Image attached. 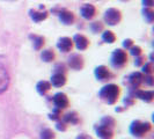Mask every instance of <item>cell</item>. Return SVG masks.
<instances>
[{
	"label": "cell",
	"mask_w": 154,
	"mask_h": 139,
	"mask_svg": "<svg viewBox=\"0 0 154 139\" xmlns=\"http://www.w3.org/2000/svg\"><path fill=\"white\" fill-rule=\"evenodd\" d=\"M74 43L79 50H85L88 46V39L82 35H75L74 36Z\"/></svg>",
	"instance_id": "9c48e42d"
},
{
	"label": "cell",
	"mask_w": 154,
	"mask_h": 139,
	"mask_svg": "<svg viewBox=\"0 0 154 139\" xmlns=\"http://www.w3.org/2000/svg\"><path fill=\"white\" fill-rule=\"evenodd\" d=\"M77 139H92L89 136H86V134H81V136H79Z\"/></svg>",
	"instance_id": "f546056e"
},
{
	"label": "cell",
	"mask_w": 154,
	"mask_h": 139,
	"mask_svg": "<svg viewBox=\"0 0 154 139\" xmlns=\"http://www.w3.org/2000/svg\"><path fill=\"white\" fill-rule=\"evenodd\" d=\"M43 43H44V39L43 37H41V36H34V48L36 50H39L41 46L43 45Z\"/></svg>",
	"instance_id": "7402d4cb"
},
{
	"label": "cell",
	"mask_w": 154,
	"mask_h": 139,
	"mask_svg": "<svg viewBox=\"0 0 154 139\" xmlns=\"http://www.w3.org/2000/svg\"><path fill=\"white\" fill-rule=\"evenodd\" d=\"M131 44H132L131 39H125V41H124V46H125V48H130Z\"/></svg>",
	"instance_id": "83f0119b"
},
{
	"label": "cell",
	"mask_w": 154,
	"mask_h": 139,
	"mask_svg": "<svg viewBox=\"0 0 154 139\" xmlns=\"http://www.w3.org/2000/svg\"><path fill=\"white\" fill-rule=\"evenodd\" d=\"M49 89H50V84L48 81H41V82H38V85H37V91H38V93L45 94Z\"/></svg>",
	"instance_id": "ac0fdd59"
},
{
	"label": "cell",
	"mask_w": 154,
	"mask_h": 139,
	"mask_svg": "<svg viewBox=\"0 0 154 139\" xmlns=\"http://www.w3.org/2000/svg\"><path fill=\"white\" fill-rule=\"evenodd\" d=\"M118 94H119L118 86L110 84V85L104 86V87L101 89L100 96H101V99H103L106 102H108V103H110V104H112V103H115L116 100H117Z\"/></svg>",
	"instance_id": "6da1fadb"
},
{
	"label": "cell",
	"mask_w": 154,
	"mask_h": 139,
	"mask_svg": "<svg viewBox=\"0 0 154 139\" xmlns=\"http://www.w3.org/2000/svg\"><path fill=\"white\" fill-rule=\"evenodd\" d=\"M102 39H103L104 42H107V43H114L115 42V35L109 30L104 31L103 35H102Z\"/></svg>",
	"instance_id": "ffe728a7"
},
{
	"label": "cell",
	"mask_w": 154,
	"mask_h": 139,
	"mask_svg": "<svg viewBox=\"0 0 154 139\" xmlns=\"http://www.w3.org/2000/svg\"><path fill=\"white\" fill-rule=\"evenodd\" d=\"M8 85H9V76L7 70L5 69V66L0 65V94L7 89Z\"/></svg>",
	"instance_id": "277c9868"
},
{
	"label": "cell",
	"mask_w": 154,
	"mask_h": 139,
	"mask_svg": "<svg viewBox=\"0 0 154 139\" xmlns=\"http://www.w3.org/2000/svg\"><path fill=\"white\" fill-rule=\"evenodd\" d=\"M94 14H95V7L92 6V5L86 4V5H84L81 7V15L84 16L85 19H87V20L92 19L93 16H94Z\"/></svg>",
	"instance_id": "ba28073f"
},
{
	"label": "cell",
	"mask_w": 154,
	"mask_h": 139,
	"mask_svg": "<svg viewBox=\"0 0 154 139\" xmlns=\"http://www.w3.org/2000/svg\"><path fill=\"white\" fill-rule=\"evenodd\" d=\"M143 71L145 72V73H147V74H149L151 72H152V65L148 63V64H145L144 65V67H143Z\"/></svg>",
	"instance_id": "484cf974"
},
{
	"label": "cell",
	"mask_w": 154,
	"mask_h": 139,
	"mask_svg": "<svg viewBox=\"0 0 154 139\" xmlns=\"http://www.w3.org/2000/svg\"><path fill=\"white\" fill-rule=\"evenodd\" d=\"M72 44H73V41L69 37H63L58 41V43H57V46H58V49L59 50H62L64 52H67L69 51L71 49H72Z\"/></svg>",
	"instance_id": "52a82bcc"
},
{
	"label": "cell",
	"mask_w": 154,
	"mask_h": 139,
	"mask_svg": "<svg viewBox=\"0 0 154 139\" xmlns=\"http://www.w3.org/2000/svg\"><path fill=\"white\" fill-rule=\"evenodd\" d=\"M84 65V62H82V58L78 54H74L72 58H69V66L74 70H80Z\"/></svg>",
	"instance_id": "8fae6325"
},
{
	"label": "cell",
	"mask_w": 154,
	"mask_h": 139,
	"mask_svg": "<svg viewBox=\"0 0 154 139\" xmlns=\"http://www.w3.org/2000/svg\"><path fill=\"white\" fill-rule=\"evenodd\" d=\"M48 14L46 12H38V11H30V17L35 22H41L45 20Z\"/></svg>",
	"instance_id": "5bb4252c"
},
{
	"label": "cell",
	"mask_w": 154,
	"mask_h": 139,
	"mask_svg": "<svg viewBox=\"0 0 154 139\" xmlns=\"http://www.w3.org/2000/svg\"><path fill=\"white\" fill-rule=\"evenodd\" d=\"M59 19L63 23L65 24H71L74 20V15L72 12H69V11H62L60 14H59Z\"/></svg>",
	"instance_id": "30bf717a"
},
{
	"label": "cell",
	"mask_w": 154,
	"mask_h": 139,
	"mask_svg": "<svg viewBox=\"0 0 154 139\" xmlns=\"http://www.w3.org/2000/svg\"><path fill=\"white\" fill-rule=\"evenodd\" d=\"M65 121L69 122V123H77L78 122V117L75 116L74 113H69L65 116Z\"/></svg>",
	"instance_id": "603a6c76"
},
{
	"label": "cell",
	"mask_w": 154,
	"mask_h": 139,
	"mask_svg": "<svg viewBox=\"0 0 154 139\" xmlns=\"http://www.w3.org/2000/svg\"><path fill=\"white\" fill-rule=\"evenodd\" d=\"M138 97L143 101L151 102L153 100V92H151V91H140V92H138Z\"/></svg>",
	"instance_id": "2e32d148"
},
{
	"label": "cell",
	"mask_w": 154,
	"mask_h": 139,
	"mask_svg": "<svg viewBox=\"0 0 154 139\" xmlns=\"http://www.w3.org/2000/svg\"><path fill=\"white\" fill-rule=\"evenodd\" d=\"M54 103L57 108L64 109V108H66L67 104H69V99H67V96H66L64 93H58V94L54 95Z\"/></svg>",
	"instance_id": "8992f818"
},
{
	"label": "cell",
	"mask_w": 154,
	"mask_h": 139,
	"mask_svg": "<svg viewBox=\"0 0 154 139\" xmlns=\"http://www.w3.org/2000/svg\"><path fill=\"white\" fill-rule=\"evenodd\" d=\"M146 82H147V84H148V85H149V86H152V85H153V80H152V77H151V76H149V77H147V78H146Z\"/></svg>",
	"instance_id": "f1b7e54d"
},
{
	"label": "cell",
	"mask_w": 154,
	"mask_h": 139,
	"mask_svg": "<svg viewBox=\"0 0 154 139\" xmlns=\"http://www.w3.org/2000/svg\"><path fill=\"white\" fill-rule=\"evenodd\" d=\"M143 4L146 7H152L154 4V0H143Z\"/></svg>",
	"instance_id": "4316f807"
},
{
	"label": "cell",
	"mask_w": 154,
	"mask_h": 139,
	"mask_svg": "<svg viewBox=\"0 0 154 139\" xmlns=\"http://www.w3.org/2000/svg\"><path fill=\"white\" fill-rule=\"evenodd\" d=\"M54 54L51 50H45V51L42 52V59L44 62L46 63L51 62V60H54Z\"/></svg>",
	"instance_id": "d6986e66"
},
{
	"label": "cell",
	"mask_w": 154,
	"mask_h": 139,
	"mask_svg": "<svg viewBox=\"0 0 154 139\" xmlns=\"http://www.w3.org/2000/svg\"><path fill=\"white\" fill-rule=\"evenodd\" d=\"M95 77L100 80H104L109 77V71L106 66H99L95 70Z\"/></svg>",
	"instance_id": "4fadbf2b"
},
{
	"label": "cell",
	"mask_w": 154,
	"mask_h": 139,
	"mask_svg": "<svg viewBox=\"0 0 154 139\" xmlns=\"http://www.w3.org/2000/svg\"><path fill=\"white\" fill-rule=\"evenodd\" d=\"M96 132H97V134L100 137H102V138H109V137H111V130H110V128L106 126V125H102V124L97 128Z\"/></svg>",
	"instance_id": "9a60e30c"
},
{
	"label": "cell",
	"mask_w": 154,
	"mask_h": 139,
	"mask_svg": "<svg viewBox=\"0 0 154 139\" xmlns=\"http://www.w3.org/2000/svg\"><path fill=\"white\" fill-rule=\"evenodd\" d=\"M104 21L110 26L117 24L121 21V12L116 8H109L104 13Z\"/></svg>",
	"instance_id": "3957f363"
},
{
	"label": "cell",
	"mask_w": 154,
	"mask_h": 139,
	"mask_svg": "<svg viewBox=\"0 0 154 139\" xmlns=\"http://www.w3.org/2000/svg\"><path fill=\"white\" fill-rule=\"evenodd\" d=\"M4 1H15V0H4Z\"/></svg>",
	"instance_id": "4dcf8cb0"
},
{
	"label": "cell",
	"mask_w": 154,
	"mask_h": 139,
	"mask_svg": "<svg viewBox=\"0 0 154 139\" xmlns=\"http://www.w3.org/2000/svg\"><path fill=\"white\" fill-rule=\"evenodd\" d=\"M149 130H151L149 123H144V122H140V121H134L130 126V131L136 137H141Z\"/></svg>",
	"instance_id": "7a4b0ae2"
},
{
	"label": "cell",
	"mask_w": 154,
	"mask_h": 139,
	"mask_svg": "<svg viewBox=\"0 0 154 139\" xmlns=\"http://www.w3.org/2000/svg\"><path fill=\"white\" fill-rule=\"evenodd\" d=\"M144 15H145V17L147 19L148 22H152V21H153V19H154L153 11H151V9H145V11H144Z\"/></svg>",
	"instance_id": "cb8c5ba5"
},
{
	"label": "cell",
	"mask_w": 154,
	"mask_h": 139,
	"mask_svg": "<svg viewBox=\"0 0 154 139\" xmlns=\"http://www.w3.org/2000/svg\"><path fill=\"white\" fill-rule=\"evenodd\" d=\"M130 51H131V54L133 56H139V54H141V49L139 46H132L131 49H130Z\"/></svg>",
	"instance_id": "d4e9b609"
},
{
	"label": "cell",
	"mask_w": 154,
	"mask_h": 139,
	"mask_svg": "<svg viewBox=\"0 0 154 139\" xmlns=\"http://www.w3.org/2000/svg\"><path fill=\"white\" fill-rule=\"evenodd\" d=\"M130 81H131L133 87H138L143 82V77H141V74L139 72H134V73H132L131 77H130Z\"/></svg>",
	"instance_id": "e0dca14e"
},
{
	"label": "cell",
	"mask_w": 154,
	"mask_h": 139,
	"mask_svg": "<svg viewBox=\"0 0 154 139\" xmlns=\"http://www.w3.org/2000/svg\"><path fill=\"white\" fill-rule=\"evenodd\" d=\"M54 133L50 129H45L41 132V139H54Z\"/></svg>",
	"instance_id": "44dd1931"
},
{
	"label": "cell",
	"mask_w": 154,
	"mask_h": 139,
	"mask_svg": "<svg viewBox=\"0 0 154 139\" xmlns=\"http://www.w3.org/2000/svg\"><path fill=\"white\" fill-rule=\"evenodd\" d=\"M128 57H126V54L124 52L123 50H115V52L111 56V62L115 66H122L124 63L126 62Z\"/></svg>",
	"instance_id": "5b68a950"
},
{
	"label": "cell",
	"mask_w": 154,
	"mask_h": 139,
	"mask_svg": "<svg viewBox=\"0 0 154 139\" xmlns=\"http://www.w3.org/2000/svg\"><path fill=\"white\" fill-rule=\"evenodd\" d=\"M65 82H66V79H65V76L62 73H56L51 78V84L56 87H62Z\"/></svg>",
	"instance_id": "7c38bea8"
}]
</instances>
